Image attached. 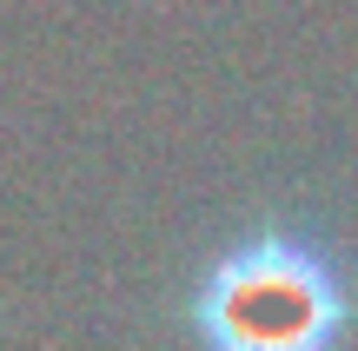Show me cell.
Here are the masks:
<instances>
[{"label": "cell", "mask_w": 358, "mask_h": 351, "mask_svg": "<svg viewBox=\"0 0 358 351\" xmlns=\"http://www.w3.org/2000/svg\"><path fill=\"white\" fill-rule=\"evenodd\" d=\"M338 325V278L279 239L226 259L199 299V331L213 351H332Z\"/></svg>", "instance_id": "obj_1"}]
</instances>
